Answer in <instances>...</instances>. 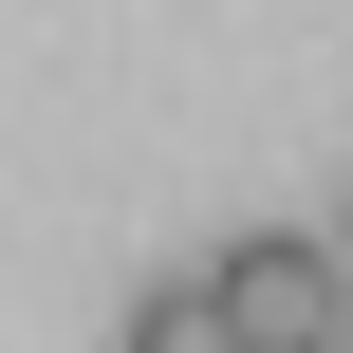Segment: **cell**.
I'll return each mask as SVG.
<instances>
[{
	"label": "cell",
	"mask_w": 353,
	"mask_h": 353,
	"mask_svg": "<svg viewBox=\"0 0 353 353\" xmlns=\"http://www.w3.org/2000/svg\"><path fill=\"white\" fill-rule=\"evenodd\" d=\"M205 279H223V335L242 353H335V298H353L335 279V223H242Z\"/></svg>",
	"instance_id": "6da1fadb"
},
{
	"label": "cell",
	"mask_w": 353,
	"mask_h": 353,
	"mask_svg": "<svg viewBox=\"0 0 353 353\" xmlns=\"http://www.w3.org/2000/svg\"><path fill=\"white\" fill-rule=\"evenodd\" d=\"M112 353H242V335H223V279H205V261L130 279V316H112Z\"/></svg>",
	"instance_id": "7a4b0ae2"
}]
</instances>
